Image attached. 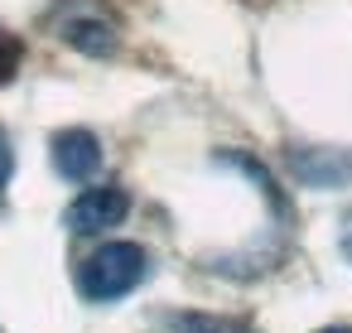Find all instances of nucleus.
<instances>
[{"instance_id":"nucleus-2","label":"nucleus","mask_w":352,"mask_h":333,"mask_svg":"<svg viewBox=\"0 0 352 333\" xmlns=\"http://www.w3.org/2000/svg\"><path fill=\"white\" fill-rule=\"evenodd\" d=\"M126 213H131V193L116 189V184H97V189H82V193L68 203L63 222H68V232H78V237H97V232L121 227Z\"/></svg>"},{"instance_id":"nucleus-1","label":"nucleus","mask_w":352,"mask_h":333,"mask_svg":"<svg viewBox=\"0 0 352 333\" xmlns=\"http://www.w3.org/2000/svg\"><path fill=\"white\" fill-rule=\"evenodd\" d=\"M150 280V251L140 241H102L78 266V294L87 304H116Z\"/></svg>"},{"instance_id":"nucleus-9","label":"nucleus","mask_w":352,"mask_h":333,"mask_svg":"<svg viewBox=\"0 0 352 333\" xmlns=\"http://www.w3.org/2000/svg\"><path fill=\"white\" fill-rule=\"evenodd\" d=\"M338 241H342V256L352 261V213H347V222H342V237H338Z\"/></svg>"},{"instance_id":"nucleus-5","label":"nucleus","mask_w":352,"mask_h":333,"mask_svg":"<svg viewBox=\"0 0 352 333\" xmlns=\"http://www.w3.org/2000/svg\"><path fill=\"white\" fill-rule=\"evenodd\" d=\"M294 174L304 184H314V189H338V184L352 179V155H342V150H304V155H294Z\"/></svg>"},{"instance_id":"nucleus-7","label":"nucleus","mask_w":352,"mask_h":333,"mask_svg":"<svg viewBox=\"0 0 352 333\" xmlns=\"http://www.w3.org/2000/svg\"><path fill=\"white\" fill-rule=\"evenodd\" d=\"M20 63H25V44H20V39H10V34H0V87L15 83Z\"/></svg>"},{"instance_id":"nucleus-4","label":"nucleus","mask_w":352,"mask_h":333,"mask_svg":"<svg viewBox=\"0 0 352 333\" xmlns=\"http://www.w3.org/2000/svg\"><path fill=\"white\" fill-rule=\"evenodd\" d=\"M160 333H256L236 314H208V309H169L155 319Z\"/></svg>"},{"instance_id":"nucleus-10","label":"nucleus","mask_w":352,"mask_h":333,"mask_svg":"<svg viewBox=\"0 0 352 333\" xmlns=\"http://www.w3.org/2000/svg\"><path fill=\"white\" fill-rule=\"evenodd\" d=\"M314 333H352L347 323H328V328H314Z\"/></svg>"},{"instance_id":"nucleus-8","label":"nucleus","mask_w":352,"mask_h":333,"mask_svg":"<svg viewBox=\"0 0 352 333\" xmlns=\"http://www.w3.org/2000/svg\"><path fill=\"white\" fill-rule=\"evenodd\" d=\"M10 179H15V145H10L6 126H0V193L10 189Z\"/></svg>"},{"instance_id":"nucleus-3","label":"nucleus","mask_w":352,"mask_h":333,"mask_svg":"<svg viewBox=\"0 0 352 333\" xmlns=\"http://www.w3.org/2000/svg\"><path fill=\"white\" fill-rule=\"evenodd\" d=\"M49 160L58 169V179L68 184H92L97 169H102V140L87 131V126H68L49 140Z\"/></svg>"},{"instance_id":"nucleus-6","label":"nucleus","mask_w":352,"mask_h":333,"mask_svg":"<svg viewBox=\"0 0 352 333\" xmlns=\"http://www.w3.org/2000/svg\"><path fill=\"white\" fill-rule=\"evenodd\" d=\"M63 39H68L73 49H82V54H111V49H116V34H111L102 20H73V25L63 30Z\"/></svg>"}]
</instances>
